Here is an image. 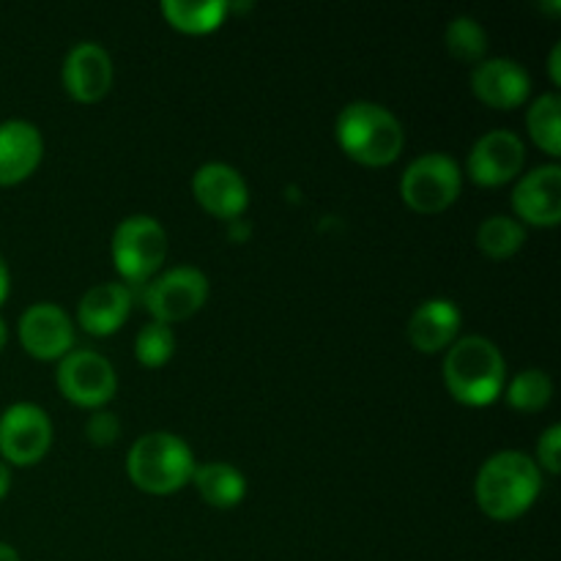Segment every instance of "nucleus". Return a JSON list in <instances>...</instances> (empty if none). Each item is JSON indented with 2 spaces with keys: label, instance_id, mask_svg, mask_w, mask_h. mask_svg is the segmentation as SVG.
Returning <instances> with one entry per match:
<instances>
[{
  "label": "nucleus",
  "instance_id": "f257e3e1",
  "mask_svg": "<svg viewBox=\"0 0 561 561\" xmlns=\"http://www.w3.org/2000/svg\"><path fill=\"white\" fill-rule=\"evenodd\" d=\"M540 488L542 477L537 460L515 449L491 455L480 466L474 482L477 504L496 520L520 518L535 504Z\"/></svg>",
  "mask_w": 561,
  "mask_h": 561
},
{
  "label": "nucleus",
  "instance_id": "f03ea898",
  "mask_svg": "<svg viewBox=\"0 0 561 561\" xmlns=\"http://www.w3.org/2000/svg\"><path fill=\"white\" fill-rule=\"evenodd\" d=\"M504 378L507 362L499 345L482 334L455 340L444 356V383L466 405H491L502 394Z\"/></svg>",
  "mask_w": 561,
  "mask_h": 561
},
{
  "label": "nucleus",
  "instance_id": "7ed1b4c3",
  "mask_svg": "<svg viewBox=\"0 0 561 561\" xmlns=\"http://www.w3.org/2000/svg\"><path fill=\"white\" fill-rule=\"evenodd\" d=\"M337 142L351 159L370 168L394 162L403 151V126L398 115L376 102H351L340 110Z\"/></svg>",
  "mask_w": 561,
  "mask_h": 561
},
{
  "label": "nucleus",
  "instance_id": "20e7f679",
  "mask_svg": "<svg viewBox=\"0 0 561 561\" xmlns=\"http://www.w3.org/2000/svg\"><path fill=\"white\" fill-rule=\"evenodd\" d=\"M195 466L190 444L175 433L164 431L146 433L137 438L126 458V471H129L131 482L140 491L157 493V496L181 491L195 474Z\"/></svg>",
  "mask_w": 561,
  "mask_h": 561
},
{
  "label": "nucleus",
  "instance_id": "39448f33",
  "mask_svg": "<svg viewBox=\"0 0 561 561\" xmlns=\"http://www.w3.org/2000/svg\"><path fill=\"white\" fill-rule=\"evenodd\" d=\"M168 257V233L148 214H135L118 222L113 233V263L126 283L142 285L153 279Z\"/></svg>",
  "mask_w": 561,
  "mask_h": 561
},
{
  "label": "nucleus",
  "instance_id": "423d86ee",
  "mask_svg": "<svg viewBox=\"0 0 561 561\" xmlns=\"http://www.w3.org/2000/svg\"><path fill=\"white\" fill-rule=\"evenodd\" d=\"M460 175L458 162L447 153H422L405 168L400 179V195L405 206L420 214H436L453 206L460 195Z\"/></svg>",
  "mask_w": 561,
  "mask_h": 561
},
{
  "label": "nucleus",
  "instance_id": "0eeeda50",
  "mask_svg": "<svg viewBox=\"0 0 561 561\" xmlns=\"http://www.w3.org/2000/svg\"><path fill=\"white\" fill-rule=\"evenodd\" d=\"M208 299V279L201 268L195 266H175L168 268L159 277L148 279L142 290V305L151 312L157 323L186 321L195 316Z\"/></svg>",
  "mask_w": 561,
  "mask_h": 561
},
{
  "label": "nucleus",
  "instance_id": "6e6552de",
  "mask_svg": "<svg viewBox=\"0 0 561 561\" xmlns=\"http://www.w3.org/2000/svg\"><path fill=\"white\" fill-rule=\"evenodd\" d=\"M58 389L77 405L85 409H102L110 403L118 387L113 365L96 351H69L64 359H58V373H55Z\"/></svg>",
  "mask_w": 561,
  "mask_h": 561
},
{
  "label": "nucleus",
  "instance_id": "1a4fd4ad",
  "mask_svg": "<svg viewBox=\"0 0 561 561\" xmlns=\"http://www.w3.org/2000/svg\"><path fill=\"white\" fill-rule=\"evenodd\" d=\"M53 444V422L36 403H14L0 414V455L14 466H33Z\"/></svg>",
  "mask_w": 561,
  "mask_h": 561
},
{
  "label": "nucleus",
  "instance_id": "9d476101",
  "mask_svg": "<svg viewBox=\"0 0 561 561\" xmlns=\"http://www.w3.org/2000/svg\"><path fill=\"white\" fill-rule=\"evenodd\" d=\"M526 148L515 131L510 129H491L471 146L469 170L471 181L482 186H499L513 181L524 168Z\"/></svg>",
  "mask_w": 561,
  "mask_h": 561
},
{
  "label": "nucleus",
  "instance_id": "9b49d317",
  "mask_svg": "<svg viewBox=\"0 0 561 561\" xmlns=\"http://www.w3.org/2000/svg\"><path fill=\"white\" fill-rule=\"evenodd\" d=\"M20 343L36 359H64L75 345L71 318L53 301H36L20 318Z\"/></svg>",
  "mask_w": 561,
  "mask_h": 561
},
{
  "label": "nucleus",
  "instance_id": "f8f14e48",
  "mask_svg": "<svg viewBox=\"0 0 561 561\" xmlns=\"http://www.w3.org/2000/svg\"><path fill=\"white\" fill-rule=\"evenodd\" d=\"M195 201L219 219H236L250 206V190L236 168L225 162H206L192 175Z\"/></svg>",
  "mask_w": 561,
  "mask_h": 561
},
{
  "label": "nucleus",
  "instance_id": "ddd939ff",
  "mask_svg": "<svg viewBox=\"0 0 561 561\" xmlns=\"http://www.w3.org/2000/svg\"><path fill=\"white\" fill-rule=\"evenodd\" d=\"M64 85L77 102H99L113 85V60L110 53L96 42H80L64 58Z\"/></svg>",
  "mask_w": 561,
  "mask_h": 561
},
{
  "label": "nucleus",
  "instance_id": "4468645a",
  "mask_svg": "<svg viewBox=\"0 0 561 561\" xmlns=\"http://www.w3.org/2000/svg\"><path fill=\"white\" fill-rule=\"evenodd\" d=\"M513 208L526 225L553 228L561 222V168L540 164L518 181L513 192ZM520 222V225H524Z\"/></svg>",
  "mask_w": 561,
  "mask_h": 561
},
{
  "label": "nucleus",
  "instance_id": "2eb2a0df",
  "mask_svg": "<svg viewBox=\"0 0 561 561\" xmlns=\"http://www.w3.org/2000/svg\"><path fill=\"white\" fill-rule=\"evenodd\" d=\"M471 91L491 107L510 110L526 102L531 93V77L518 60L485 58L471 71Z\"/></svg>",
  "mask_w": 561,
  "mask_h": 561
},
{
  "label": "nucleus",
  "instance_id": "dca6fc26",
  "mask_svg": "<svg viewBox=\"0 0 561 561\" xmlns=\"http://www.w3.org/2000/svg\"><path fill=\"white\" fill-rule=\"evenodd\" d=\"M44 140L38 126L31 121L11 118L0 124V186L25 181L38 168Z\"/></svg>",
  "mask_w": 561,
  "mask_h": 561
},
{
  "label": "nucleus",
  "instance_id": "f3484780",
  "mask_svg": "<svg viewBox=\"0 0 561 561\" xmlns=\"http://www.w3.org/2000/svg\"><path fill=\"white\" fill-rule=\"evenodd\" d=\"M460 323H463V316H460L455 301L427 299L411 312L405 334H409L411 345L416 351H422V354H436V351H444L453 345V340L460 332Z\"/></svg>",
  "mask_w": 561,
  "mask_h": 561
},
{
  "label": "nucleus",
  "instance_id": "a211bd4d",
  "mask_svg": "<svg viewBox=\"0 0 561 561\" xmlns=\"http://www.w3.org/2000/svg\"><path fill=\"white\" fill-rule=\"evenodd\" d=\"M129 288L121 283H102L85 290V296L80 299V307H77V318H80V327L88 334L107 337V334L118 332L121 323L129 318Z\"/></svg>",
  "mask_w": 561,
  "mask_h": 561
},
{
  "label": "nucleus",
  "instance_id": "6ab92c4d",
  "mask_svg": "<svg viewBox=\"0 0 561 561\" xmlns=\"http://www.w3.org/2000/svg\"><path fill=\"white\" fill-rule=\"evenodd\" d=\"M197 493L206 504L217 510H230L236 504L244 502L247 496V480L236 466L222 463V460H211V463L195 466L192 474Z\"/></svg>",
  "mask_w": 561,
  "mask_h": 561
},
{
  "label": "nucleus",
  "instance_id": "aec40b11",
  "mask_svg": "<svg viewBox=\"0 0 561 561\" xmlns=\"http://www.w3.org/2000/svg\"><path fill=\"white\" fill-rule=\"evenodd\" d=\"M159 9L173 27L201 36V33H211L222 25L230 3L225 0H162Z\"/></svg>",
  "mask_w": 561,
  "mask_h": 561
},
{
  "label": "nucleus",
  "instance_id": "412c9836",
  "mask_svg": "<svg viewBox=\"0 0 561 561\" xmlns=\"http://www.w3.org/2000/svg\"><path fill=\"white\" fill-rule=\"evenodd\" d=\"M561 99L559 93H542L540 99H535L526 115V126H529V135L537 146L542 148L551 157L561 153Z\"/></svg>",
  "mask_w": 561,
  "mask_h": 561
},
{
  "label": "nucleus",
  "instance_id": "4be33fe9",
  "mask_svg": "<svg viewBox=\"0 0 561 561\" xmlns=\"http://www.w3.org/2000/svg\"><path fill=\"white\" fill-rule=\"evenodd\" d=\"M526 228L513 217H488L477 228V247L485 252L488 257H510L524 247Z\"/></svg>",
  "mask_w": 561,
  "mask_h": 561
},
{
  "label": "nucleus",
  "instance_id": "5701e85b",
  "mask_svg": "<svg viewBox=\"0 0 561 561\" xmlns=\"http://www.w3.org/2000/svg\"><path fill=\"white\" fill-rule=\"evenodd\" d=\"M553 398V381L546 370H537V367H529V370L518 373L513 378V383L507 387V403L513 409L526 411H542Z\"/></svg>",
  "mask_w": 561,
  "mask_h": 561
},
{
  "label": "nucleus",
  "instance_id": "b1692460",
  "mask_svg": "<svg viewBox=\"0 0 561 561\" xmlns=\"http://www.w3.org/2000/svg\"><path fill=\"white\" fill-rule=\"evenodd\" d=\"M447 49L463 64H480L488 53V33L474 16H455L447 25Z\"/></svg>",
  "mask_w": 561,
  "mask_h": 561
},
{
  "label": "nucleus",
  "instance_id": "393cba45",
  "mask_svg": "<svg viewBox=\"0 0 561 561\" xmlns=\"http://www.w3.org/2000/svg\"><path fill=\"white\" fill-rule=\"evenodd\" d=\"M175 351V334L173 329L164 323H146L135 337V356L140 365L146 367H162L164 362L173 356Z\"/></svg>",
  "mask_w": 561,
  "mask_h": 561
},
{
  "label": "nucleus",
  "instance_id": "a878e982",
  "mask_svg": "<svg viewBox=\"0 0 561 561\" xmlns=\"http://www.w3.org/2000/svg\"><path fill=\"white\" fill-rule=\"evenodd\" d=\"M118 431H121L118 416L110 414V411H96V414H91V420H88L85 425L88 442L96 444V447H110V444L118 438Z\"/></svg>",
  "mask_w": 561,
  "mask_h": 561
},
{
  "label": "nucleus",
  "instance_id": "bb28decb",
  "mask_svg": "<svg viewBox=\"0 0 561 561\" xmlns=\"http://www.w3.org/2000/svg\"><path fill=\"white\" fill-rule=\"evenodd\" d=\"M559 453H561V427L559 425H551L546 433L540 436V442H537V460L546 471H551V474H559L561 469V460H559Z\"/></svg>",
  "mask_w": 561,
  "mask_h": 561
},
{
  "label": "nucleus",
  "instance_id": "cd10ccee",
  "mask_svg": "<svg viewBox=\"0 0 561 561\" xmlns=\"http://www.w3.org/2000/svg\"><path fill=\"white\" fill-rule=\"evenodd\" d=\"M9 266H5V261L0 257V305L5 301V296H9Z\"/></svg>",
  "mask_w": 561,
  "mask_h": 561
},
{
  "label": "nucleus",
  "instance_id": "c85d7f7f",
  "mask_svg": "<svg viewBox=\"0 0 561 561\" xmlns=\"http://www.w3.org/2000/svg\"><path fill=\"white\" fill-rule=\"evenodd\" d=\"M559 58H561V44H557V47L551 49V80L557 82H561V69H559Z\"/></svg>",
  "mask_w": 561,
  "mask_h": 561
},
{
  "label": "nucleus",
  "instance_id": "c756f323",
  "mask_svg": "<svg viewBox=\"0 0 561 561\" xmlns=\"http://www.w3.org/2000/svg\"><path fill=\"white\" fill-rule=\"evenodd\" d=\"M9 488H11V471H9V463H3V460H0V499H3L5 493H9Z\"/></svg>",
  "mask_w": 561,
  "mask_h": 561
},
{
  "label": "nucleus",
  "instance_id": "7c9ffc66",
  "mask_svg": "<svg viewBox=\"0 0 561 561\" xmlns=\"http://www.w3.org/2000/svg\"><path fill=\"white\" fill-rule=\"evenodd\" d=\"M0 561H20V553L9 542H0Z\"/></svg>",
  "mask_w": 561,
  "mask_h": 561
},
{
  "label": "nucleus",
  "instance_id": "2f4dec72",
  "mask_svg": "<svg viewBox=\"0 0 561 561\" xmlns=\"http://www.w3.org/2000/svg\"><path fill=\"white\" fill-rule=\"evenodd\" d=\"M5 340H9V329H5V321H3V318H0V351H3Z\"/></svg>",
  "mask_w": 561,
  "mask_h": 561
}]
</instances>
